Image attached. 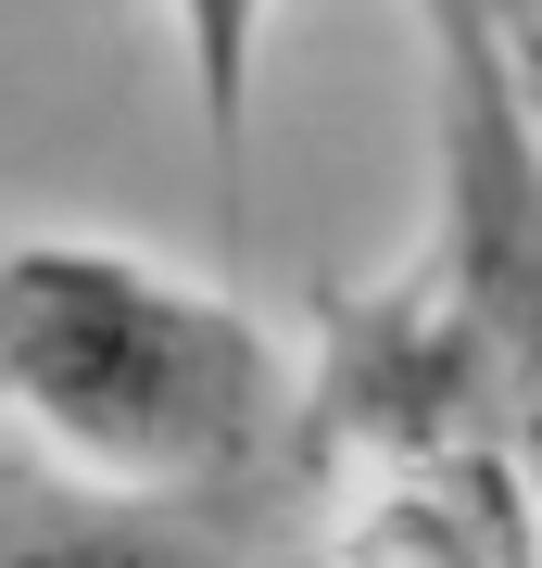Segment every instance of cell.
Listing matches in <instances>:
<instances>
[{"label":"cell","mask_w":542,"mask_h":568,"mask_svg":"<svg viewBox=\"0 0 542 568\" xmlns=\"http://www.w3.org/2000/svg\"><path fill=\"white\" fill-rule=\"evenodd\" d=\"M442 13H480L504 51H530V39H542V0H442Z\"/></svg>","instance_id":"cell-5"},{"label":"cell","mask_w":542,"mask_h":568,"mask_svg":"<svg viewBox=\"0 0 542 568\" xmlns=\"http://www.w3.org/2000/svg\"><path fill=\"white\" fill-rule=\"evenodd\" d=\"M278 493L290 467L253 493H89L0 455V568H265Z\"/></svg>","instance_id":"cell-3"},{"label":"cell","mask_w":542,"mask_h":568,"mask_svg":"<svg viewBox=\"0 0 542 568\" xmlns=\"http://www.w3.org/2000/svg\"><path fill=\"white\" fill-rule=\"evenodd\" d=\"M0 405L89 493H253L290 467L303 379L227 291L114 241L0 253Z\"/></svg>","instance_id":"cell-1"},{"label":"cell","mask_w":542,"mask_h":568,"mask_svg":"<svg viewBox=\"0 0 542 568\" xmlns=\"http://www.w3.org/2000/svg\"><path fill=\"white\" fill-rule=\"evenodd\" d=\"M429 140H442V227H429V265L480 328L492 366V429L504 467H518L530 518H542V126L504 39L480 13H442L429 0Z\"/></svg>","instance_id":"cell-2"},{"label":"cell","mask_w":542,"mask_h":568,"mask_svg":"<svg viewBox=\"0 0 542 568\" xmlns=\"http://www.w3.org/2000/svg\"><path fill=\"white\" fill-rule=\"evenodd\" d=\"M504 63H518V89H530V126H542V39H530V51H504Z\"/></svg>","instance_id":"cell-6"},{"label":"cell","mask_w":542,"mask_h":568,"mask_svg":"<svg viewBox=\"0 0 542 568\" xmlns=\"http://www.w3.org/2000/svg\"><path fill=\"white\" fill-rule=\"evenodd\" d=\"M177 51H190V102H202V152H215V190H227V215H241V190H253L265 0H177Z\"/></svg>","instance_id":"cell-4"}]
</instances>
